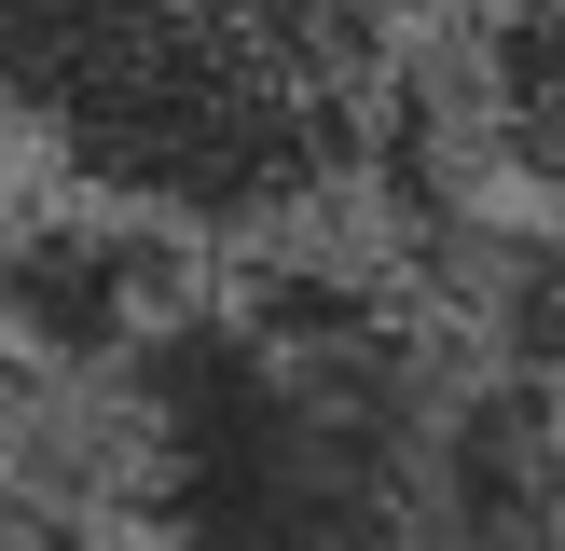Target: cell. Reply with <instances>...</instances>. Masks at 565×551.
Segmentation results:
<instances>
[{
	"label": "cell",
	"instance_id": "1",
	"mask_svg": "<svg viewBox=\"0 0 565 551\" xmlns=\"http://www.w3.org/2000/svg\"><path fill=\"white\" fill-rule=\"evenodd\" d=\"M456 331L331 262L207 276L97 400L138 551H428Z\"/></svg>",
	"mask_w": 565,
	"mask_h": 551
},
{
	"label": "cell",
	"instance_id": "4",
	"mask_svg": "<svg viewBox=\"0 0 565 551\" xmlns=\"http://www.w3.org/2000/svg\"><path fill=\"white\" fill-rule=\"evenodd\" d=\"M428 551H565V386L456 358L428 455Z\"/></svg>",
	"mask_w": 565,
	"mask_h": 551
},
{
	"label": "cell",
	"instance_id": "2",
	"mask_svg": "<svg viewBox=\"0 0 565 551\" xmlns=\"http://www.w3.org/2000/svg\"><path fill=\"white\" fill-rule=\"evenodd\" d=\"M0 125L42 138L55 193L248 248L373 165L386 55L359 0H0Z\"/></svg>",
	"mask_w": 565,
	"mask_h": 551
},
{
	"label": "cell",
	"instance_id": "7",
	"mask_svg": "<svg viewBox=\"0 0 565 551\" xmlns=\"http://www.w3.org/2000/svg\"><path fill=\"white\" fill-rule=\"evenodd\" d=\"M42 551H110V538H42Z\"/></svg>",
	"mask_w": 565,
	"mask_h": 551
},
{
	"label": "cell",
	"instance_id": "5",
	"mask_svg": "<svg viewBox=\"0 0 565 551\" xmlns=\"http://www.w3.org/2000/svg\"><path fill=\"white\" fill-rule=\"evenodd\" d=\"M469 125L497 180L565 207V0H483L469 14Z\"/></svg>",
	"mask_w": 565,
	"mask_h": 551
},
{
	"label": "cell",
	"instance_id": "3",
	"mask_svg": "<svg viewBox=\"0 0 565 551\" xmlns=\"http://www.w3.org/2000/svg\"><path fill=\"white\" fill-rule=\"evenodd\" d=\"M193 290H207L193 248L166 235V220L97 207V193H42V207L0 220V358H14L28 386L110 400V386L166 345V317H180Z\"/></svg>",
	"mask_w": 565,
	"mask_h": 551
},
{
	"label": "cell",
	"instance_id": "6",
	"mask_svg": "<svg viewBox=\"0 0 565 551\" xmlns=\"http://www.w3.org/2000/svg\"><path fill=\"white\" fill-rule=\"evenodd\" d=\"M42 538H55V523L28 510V483H14V468H0V551H42Z\"/></svg>",
	"mask_w": 565,
	"mask_h": 551
}]
</instances>
